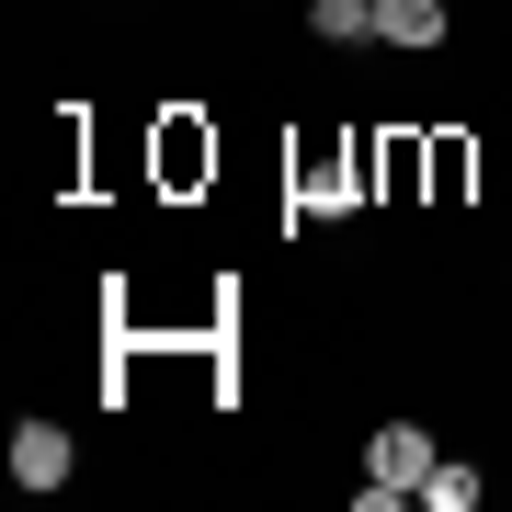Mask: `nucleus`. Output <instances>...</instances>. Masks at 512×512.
I'll return each mask as SVG.
<instances>
[{"mask_svg": "<svg viewBox=\"0 0 512 512\" xmlns=\"http://www.w3.org/2000/svg\"><path fill=\"white\" fill-rule=\"evenodd\" d=\"M421 478H433V433H421V421H376V433H365V490H353V512L410 501Z\"/></svg>", "mask_w": 512, "mask_h": 512, "instance_id": "1", "label": "nucleus"}, {"mask_svg": "<svg viewBox=\"0 0 512 512\" xmlns=\"http://www.w3.org/2000/svg\"><path fill=\"white\" fill-rule=\"evenodd\" d=\"M69 467H80L69 421H12V478L23 490H69Z\"/></svg>", "mask_w": 512, "mask_h": 512, "instance_id": "2", "label": "nucleus"}, {"mask_svg": "<svg viewBox=\"0 0 512 512\" xmlns=\"http://www.w3.org/2000/svg\"><path fill=\"white\" fill-rule=\"evenodd\" d=\"M296 205H308V217H342L353 205V148H319V160L296 171Z\"/></svg>", "mask_w": 512, "mask_h": 512, "instance_id": "3", "label": "nucleus"}, {"mask_svg": "<svg viewBox=\"0 0 512 512\" xmlns=\"http://www.w3.org/2000/svg\"><path fill=\"white\" fill-rule=\"evenodd\" d=\"M308 23H319L330 46H376L387 35V0H308Z\"/></svg>", "mask_w": 512, "mask_h": 512, "instance_id": "4", "label": "nucleus"}, {"mask_svg": "<svg viewBox=\"0 0 512 512\" xmlns=\"http://www.w3.org/2000/svg\"><path fill=\"white\" fill-rule=\"evenodd\" d=\"M456 23H444V0H387V46H444Z\"/></svg>", "mask_w": 512, "mask_h": 512, "instance_id": "5", "label": "nucleus"}, {"mask_svg": "<svg viewBox=\"0 0 512 512\" xmlns=\"http://www.w3.org/2000/svg\"><path fill=\"white\" fill-rule=\"evenodd\" d=\"M410 501H433V512H467V501H478V467H444V456H433V478H421Z\"/></svg>", "mask_w": 512, "mask_h": 512, "instance_id": "6", "label": "nucleus"}]
</instances>
